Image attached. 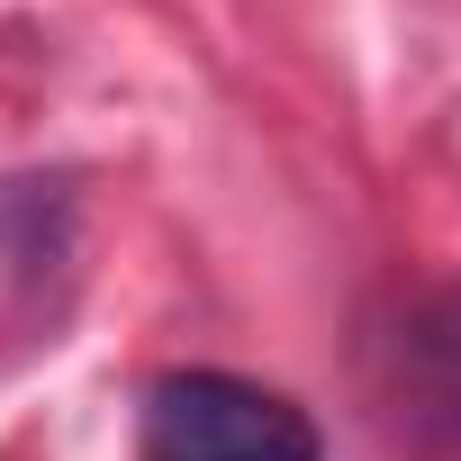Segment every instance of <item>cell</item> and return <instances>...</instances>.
Here are the masks:
<instances>
[{
  "label": "cell",
  "instance_id": "obj_3",
  "mask_svg": "<svg viewBox=\"0 0 461 461\" xmlns=\"http://www.w3.org/2000/svg\"><path fill=\"white\" fill-rule=\"evenodd\" d=\"M46 263H64V199L46 181H0V290L37 299Z\"/></svg>",
  "mask_w": 461,
  "mask_h": 461
},
{
  "label": "cell",
  "instance_id": "obj_2",
  "mask_svg": "<svg viewBox=\"0 0 461 461\" xmlns=\"http://www.w3.org/2000/svg\"><path fill=\"white\" fill-rule=\"evenodd\" d=\"M398 425L416 434H452L461 443V299L425 308L407 335H398Z\"/></svg>",
  "mask_w": 461,
  "mask_h": 461
},
{
  "label": "cell",
  "instance_id": "obj_1",
  "mask_svg": "<svg viewBox=\"0 0 461 461\" xmlns=\"http://www.w3.org/2000/svg\"><path fill=\"white\" fill-rule=\"evenodd\" d=\"M136 461H326L308 407L236 371H163L136 398Z\"/></svg>",
  "mask_w": 461,
  "mask_h": 461
}]
</instances>
